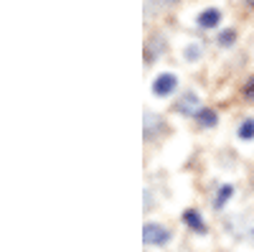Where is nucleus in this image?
I'll return each instance as SVG.
<instances>
[{
    "instance_id": "10",
    "label": "nucleus",
    "mask_w": 254,
    "mask_h": 252,
    "mask_svg": "<svg viewBox=\"0 0 254 252\" xmlns=\"http://www.w3.org/2000/svg\"><path fill=\"white\" fill-rule=\"evenodd\" d=\"M234 38H237V31L229 28V31H221L216 41H219V46H231V44H234Z\"/></svg>"
},
{
    "instance_id": "2",
    "label": "nucleus",
    "mask_w": 254,
    "mask_h": 252,
    "mask_svg": "<svg viewBox=\"0 0 254 252\" xmlns=\"http://www.w3.org/2000/svg\"><path fill=\"white\" fill-rule=\"evenodd\" d=\"M178 87V77L176 74H160L155 82H153V92L158 97H168V94H173Z\"/></svg>"
},
{
    "instance_id": "13",
    "label": "nucleus",
    "mask_w": 254,
    "mask_h": 252,
    "mask_svg": "<svg viewBox=\"0 0 254 252\" xmlns=\"http://www.w3.org/2000/svg\"><path fill=\"white\" fill-rule=\"evenodd\" d=\"M244 237H247V240H252V242H254V224H252V227H249V222H247V229H244Z\"/></svg>"
},
{
    "instance_id": "4",
    "label": "nucleus",
    "mask_w": 254,
    "mask_h": 252,
    "mask_svg": "<svg viewBox=\"0 0 254 252\" xmlns=\"http://www.w3.org/2000/svg\"><path fill=\"white\" fill-rule=\"evenodd\" d=\"M183 222H186V227L193 229V232L206 235V224H203V219H201V214L196 212V209H186V212H183Z\"/></svg>"
},
{
    "instance_id": "15",
    "label": "nucleus",
    "mask_w": 254,
    "mask_h": 252,
    "mask_svg": "<svg viewBox=\"0 0 254 252\" xmlns=\"http://www.w3.org/2000/svg\"><path fill=\"white\" fill-rule=\"evenodd\" d=\"M247 5H252V8H254V0H247Z\"/></svg>"
},
{
    "instance_id": "11",
    "label": "nucleus",
    "mask_w": 254,
    "mask_h": 252,
    "mask_svg": "<svg viewBox=\"0 0 254 252\" xmlns=\"http://www.w3.org/2000/svg\"><path fill=\"white\" fill-rule=\"evenodd\" d=\"M244 94L247 97H254V77H249V82L244 84Z\"/></svg>"
},
{
    "instance_id": "8",
    "label": "nucleus",
    "mask_w": 254,
    "mask_h": 252,
    "mask_svg": "<svg viewBox=\"0 0 254 252\" xmlns=\"http://www.w3.org/2000/svg\"><path fill=\"white\" fill-rule=\"evenodd\" d=\"M163 128L160 125V117L153 115V112H145V138H155V133Z\"/></svg>"
},
{
    "instance_id": "12",
    "label": "nucleus",
    "mask_w": 254,
    "mask_h": 252,
    "mask_svg": "<svg viewBox=\"0 0 254 252\" xmlns=\"http://www.w3.org/2000/svg\"><path fill=\"white\" fill-rule=\"evenodd\" d=\"M198 56V46H190V49H186V59H196Z\"/></svg>"
},
{
    "instance_id": "1",
    "label": "nucleus",
    "mask_w": 254,
    "mask_h": 252,
    "mask_svg": "<svg viewBox=\"0 0 254 252\" xmlns=\"http://www.w3.org/2000/svg\"><path fill=\"white\" fill-rule=\"evenodd\" d=\"M171 229H165V227H160V224H155V222H147L145 227H142V242L145 245H153V247H163V245H168L171 242Z\"/></svg>"
},
{
    "instance_id": "7",
    "label": "nucleus",
    "mask_w": 254,
    "mask_h": 252,
    "mask_svg": "<svg viewBox=\"0 0 254 252\" xmlns=\"http://www.w3.org/2000/svg\"><path fill=\"white\" fill-rule=\"evenodd\" d=\"M234 196V186L231 183H224L219 191H216V199H214V209H224L229 204V199Z\"/></svg>"
},
{
    "instance_id": "5",
    "label": "nucleus",
    "mask_w": 254,
    "mask_h": 252,
    "mask_svg": "<svg viewBox=\"0 0 254 252\" xmlns=\"http://www.w3.org/2000/svg\"><path fill=\"white\" fill-rule=\"evenodd\" d=\"M219 20H221V13H219L216 8H208V10H203V13L198 15V26H201V28H216Z\"/></svg>"
},
{
    "instance_id": "6",
    "label": "nucleus",
    "mask_w": 254,
    "mask_h": 252,
    "mask_svg": "<svg viewBox=\"0 0 254 252\" xmlns=\"http://www.w3.org/2000/svg\"><path fill=\"white\" fill-rule=\"evenodd\" d=\"M196 117H198V125H201V128H214V125L219 122L216 110H211V107H201Z\"/></svg>"
},
{
    "instance_id": "9",
    "label": "nucleus",
    "mask_w": 254,
    "mask_h": 252,
    "mask_svg": "<svg viewBox=\"0 0 254 252\" xmlns=\"http://www.w3.org/2000/svg\"><path fill=\"white\" fill-rule=\"evenodd\" d=\"M239 138L242 140H254V120H244L239 125Z\"/></svg>"
},
{
    "instance_id": "3",
    "label": "nucleus",
    "mask_w": 254,
    "mask_h": 252,
    "mask_svg": "<svg viewBox=\"0 0 254 252\" xmlns=\"http://www.w3.org/2000/svg\"><path fill=\"white\" fill-rule=\"evenodd\" d=\"M176 107H178V112L181 115H198V97L193 94V92H186L181 99H178V104H176Z\"/></svg>"
},
{
    "instance_id": "14",
    "label": "nucleus",
    "mask_w": 254,
    "mask_h": 252,
    "mask_svg": "<svg viewBox=\"0 0 254 252\" xmlns=\"http://www.w3.org/2000/svg\"><path fill=\"white\" fill-rule=\"evenodd\" d=\"M158 3H163V5H165V3H178V0H158Z\"/></svg>"
}]
</instances>
